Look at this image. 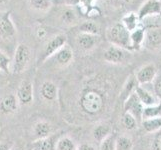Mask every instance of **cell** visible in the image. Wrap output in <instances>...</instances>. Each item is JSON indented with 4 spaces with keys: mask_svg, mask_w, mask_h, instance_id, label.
<instances>
[{
    "mask_svg": "<svg viewBox=\"0 0 161 150\" xmlns=\"http://www.w3.org/2000/svg\"><path fill=\"white\" fill-rule=\"evenodd\" d=\"M78 104L82 112L89 116H95L103 111L105 97L99 89L91 87L85 88L79 97Z\"/></svg>",
    "mask_w": 161,
    "mask_h": 150,
    "instance_id": "obj_1",
    "label": "cell"
},
{
    "mask_svg": "<svg viewBox=\"0 0 161 150\" xmlns=\"http://www.w3.org/2000/svg\"><path fill=\"white\" fill-rule=\"evenodd\" d=\"M107 39L111 43V45L118 46L126 50H132L130 31L127 30V28L121 22H117V23L113 24L108 29Z\"/></svg>",
    "mask_w": 161,
    "mask_h": 150,
    "instance_id": "obj_2",
    "label": "cell"
},
{
    "mask_svg": "<svg viewBox=\"0 0 161 150\" xmlns=\"http://www.w3.org/2000/svg\"><path fill=\"white\" fill-rule=\"evenodd\" d=\"M31 58V51L29 47L24 43H20L15 49L13 59L11 60L10 70L14 74H20L24 72L29 64Z\"/></svg>",
    "mask_w": 161,
    "mask_h": 150,
    "instance_id": "obj_3",
    "label": "cell"
},
{
    "mask_svg": "<svg viewBox=\"0 0 161 150\" xmlns=\"http://www.w3.org/2000/svg\"><path fill=\"white\" fill-rule=\"evenodd\" d=\"M66 42H67V37L63 33L55 35L51 39H49L42 50L41 56L39 60H38V64H42L49 58H51L60 48H62L64 45H66Z\"/></svg>",
    "mask_w": 161,
    "mask_h": 150,
    "instance_id": "obj_4",
    "label": "cell"
},
{
    "mask_svg": "<svg viewBox=\"0 0 161 150\" xmlns=\"http://www.w3.org/2000/svg\"><path fill=\"white\" fill-rule=\"evenodd\" d=\"M16 33V29L12 19H11L10 11L0 10V38L10 39Z\"/></svg>",
    "mask_w": 161,
    "mask_h": 150,
    "instance_id": "obj_5",
    "label": "cell"
},
{
    "mask_svg": "<svg viewBox=\"0 0 161 150\" xmlns=\"http://www.w3.org/2000/svg\"><path fill=\"white\" fill-rule=\"evenodd\" d=\"M124 112H127L134 116L137 121H142V113L144 106L140 102V100L138 99L137 95L134 93H132L129 97H127L123 104Z\"/></svg>",
    "mask_w": 161,
    "mask_h": 150,
    "instance_id": "obj_6",
    "label": "cell"
},
{
    "mask_svg": "<svg viewBox=\"0 0 161 150\" xmlns=\"http://www.w3.org/2000/svg\"><path fill=\"white\" fill-rule=\"evenodd\" d=\"M128 54H129L128 50L123 49L118 46H115V45H110L104 51L103 57H104V60L107 61L109 63L120 64L127 60Z\"/></svg>",
    "mask_w": 161,
    "mask_h": 150,
    "instance_id": "obj_7",
    "label": "cell"
},
{
    "mask_svg": "<svg viewBox=\"0 0 161 150\" xmlns=\"http://www.w3.org/2000/svg\"><path fill=\"white\" fill-rule=\"evenodd\" d=\"M16 97L19 105H30L33 102V84L30 80H22L18 86Z\"/></svg>",
    "mask_w": 161,
    "mask_h": 150,
    "instance_id": "obj_8",
    "label": "cell"
},
{
    "mask_svg": "<svg viewBox=\"0 0 161 150\" xmlns=\"http://www.w3.org/2000/svg\"><path fill=\"white\" fill-rule=\"evenodd\" d=\"M143 45L150 50H156L161 47V28L150 27L145 30Z\"/></svg>",
    "mask_w": 161,
    "mask_h": 150,
    "instance_id": "obj_9",
    "label": "cell"
},
{
    "mask_svg": "<svg viewBox=\"0 0 161 150\" xmlns=\"http://www.w3.org/2000/svg\"><path fill=\"white\" fill-rule=\"evenodd\" d=\"M157 76V68L153 63H149L142 66V67L137 71L135 78L139 85L148 84V83L153 82L155 77Z\"/></svg>",
    "mask_w": 161,
    "mask_h": 150,
    "instance_id": "obj_10",
    "label": "cell"
},
{
    "mask_svg": "<svg viewBox=\"0 0 161 150\" xmlns=\"http://www.w3.org/2000/svg\"><path fill=\"white\" fill-rule=\"evenodd\" d=\"M100 41L99 35L87 34V33L80 32L76 36V45L84 52H89L92 49L95 48V46Z\"/></svg>",
    "mask_w": 161,
    "mask_h": 150,
    "instance_id": "obj_11",
    "label": "cell"
},
{
    "mask_svg": "<svg viewBox=\"0 0 161 150\" xmlns=\"http://www.w3.org/2000/svg\"><path fill=\"white\" fill-rule=\"evenodd\" d=\"M161 13V0H147L144 2L137 13L139 20L152 15H160Z\"/></svg>",
    "mask_w": 161,
    "mask_h": 150,
    "instance_id": "obj_12",
    "label": "cell"
},
{
    "mask_svg": "<svg viewBox=\"0 0 161 150\" xmlns=\"http://www.w3.org/2000/svg\"><path fill=\"white\" fill-rule=\"evenodd\" d=\"M19 102L14 94H8L0 99V114L11 115L18 110Z\"/></svg>",
    "mask_w": 161,
    "mask_h": 150,
    "instance_id": "obj_13",
    "label": "cell"
},
{
    "mask_svg": "<svg viewBox=\"0 0 161 150\" xmlns=\"http://www.w3.org/2000/svg\"><path fill=\"white\" fill-rule=\"evenodd\" d=\"M73 50L66 44L62 48H60L51 58H54L56 63L59 66H61V67H65V66H68L73 61Z\"/></svg>",
    "mask_w": 161,
    "mask_h": 150,
    "instance_id": "obj_14",
    "label": "cell"
},
{
    "mask_svg": "<svg viewBox=\"0 0 161 150\" xmlns=\"http://www.w3.org/2000/svg\"><path fill=\"white\" fill-rule=\"evenodd\" d=\"M53 131V126L50 122L45 121V120H39L33 125V137L34 139H42V138L48 137L52 134Z\"/></svg>",
    "mask_w": 161,
    "mask_h": 150,
    "instance_id": "obj_15",
    "label": "cell"
},
{
    "mask_svg": "<svg viewBox=\"0 0 161 150\" xmlns=\"http://www.w3.org/2000/svg\"><path fill=\"white\" fill-rule=\"evenodd\" d=\"M40 94L46 101H54L58 95V88L52 81H44L40 87Z\"/></svg>",
    "mask_w": 161,
    "mask_h": 150,
    "instance_id": "obj_16",
    "label": "cell"
},
{
    "mask_svg": "<svg viewBox=\"0 0 161 150\" xmlns=\"http://www.w3.org/2000/svg\"><path fill=\"white\" fill-rule=\"evenodd\" d=\"M60 21L65 25H75L78 21V15H77L76 10L71 7L70 5H65V6L60 10L59 12Z\"/></svg>",
    "mask_w": 161,
    "mask_h": 150,
    "instance_id": "obj_17",
    "label": "cell"
},
{
    "mask_svg": "<svg viewBox=\"0 0 161 150\" xmlns=\"http://www.w3.org/2000/svg\"><path fill=\"white\" fill-rule=\"evenodd\" d=\"M135 94L137 95L138 99L140 100V102L143 104L144 107L146 106H151V105L156 104L158 101L155 98V96L151 92H149L146 88H144L141 85H138L135 89Z\"/></svg>",
    "mask_w": 161,
    "mask_h": 150,
    "instance_id": "obj_18",
    "label": "cell"
},
{
    "mask_svg": "<svg viewBox=\"0 0 161 150\" xmlns=\"http://www.w3.org/2000/svg\"><path fill=\"white\" fill-rule=\"evenodd\" d=\"M144 35H145V30H144V28H142V27H137L135 30L130 32L132 50H139L141 46H143Z\"/></svg>",
    "mask_w": 161,
    "mask_h": 150,
    "instance_id": "obj_19",
    "label": "cell"
},
{
    "mask_svg": "<svg viewBox=\"0 0 161 150\" xmlns=\"http://www.w3.org/2000/svg\"><path fill=\"white\" fill-rule=\"evenodd\" d=\"M139 85L138 82L135 78V75H130L128 78H127L126 82L124 83L123 88H122L121 93H120V97L125 101V99L127 97H129L132 93H134L136 87Z\"/></svg>",
    "mask_w": 161,
    "mask_h": 150,
    "instance_id": "obj_20",
    "label": "cell"
},
{
    "mask_svg": "<svg viewBox=\"0 0 161 150\" xmlns=\"http://www.w3.org/2000/svg\"><path fill=\"white\" fill-rule=\"evenodd\" d=\"M55 142L53 137L50 135L48 137L42 138V139L34 140L32 143V150H54Z\"/></svg>",
    "mask_w": 161,
    "mask_h": 150,
    "instance_id": "obj_21",
    "label": "cell"
},
{
    "mask_svg": "<svg viewBox=\"0 0 161 150\" xmlns=\"http://www.w3.org/2000/svg\"><path fill=\"white\" fill-rule=\"evenodd\" d=\"M110 134H111V128H110V126L108 124H105V123L97 124L93 128V131H92L93 138L96 141H98L99 143H100L104 139V138H106Z\"/></svg>",
    "mask_w": 161,
    "mask_h": 150,
    "instance_id": "obj_22",
    "label": "cell"
},
{
    "mask_svg": "<svg viewBox=\"0 0 161 150\" xmlns=\"http://www.w3.org/2000/svg\"><path fill=\"white\" fill-rule=\"evenodd\" d=\"M121 23L126 27L127 30L131 32L133 30H135L137 27H139L140 20L138 18L136 13L130 12V13H127L125 16H123Z\"/></svg>",
    "mask_w": 161,
    "mask_h": 150,
    "instance_id": "obj_23",
    "label": "cell"
},
{
    "mask_svg": "<svg viewBox=\"0 0 161 150\" xmlns=\"http://www.w3.org/2000/svg\"><path fill=\"white\" fill-rule=\"evenodd\" d=\"M28 4L31 9L38 12H48L51 9L52 0H28Z\"/></svg>",
    "mask_w": 161,
    "mask_h": 150,
    "instance_id": "obj_24",
    "label": "cell"
},
{
    "mask_svg": "<svg viewBox=\"0 0 161 150\" xmlns=\"http://www.w3.org/2000/svg\"><path fill=\"white\" fill-rule=\"evenodd\" d=\"M142 126L147 133H156L161 130V117L143 119Z\"/></svg>",
    "mask_w": 161,
    "mask_h": 150,
    "instance_id": "obj_25",
    "label": "cell"
},
{
    "mask_svg": "<svg viewBox=\"0 0 161 150\" xmlns=\"http://www.w3.org/2000/svg\"><path fill=\"white\" fill-rule=\"evenodd\" d=\"M157 117H161V101H158L156 104L151 105V106L144 107L142 113V120Z\"/></svg>",
    "mask_w": 161,
    "mask_h": 150,
    "instance_id": "obj_26",
    "label": "cell"
},
{
    "mask_svg": "<svg viewBox=\"0 0 161 150\" xmlns=\"http://www.w3.org/2000/svg\"><path fill=\"white\" fill-rule=\"evenodd\" d=\"M79 30L82 33H87V34H93V35H99L100 33V27L99 25L92 20H87L82 22L79 25Z\"/></svg>",
    "mask_w": 161,
    "mask_h": 150,
    "instance_id": "obj_27",
    "label": "cell"
},
{
    "mask_svg": "<svg viewBox=\"0 0 161 150\" xmlns=\"http://www.w3.org/2000/svg\"><path fill=\"white\" fill-rule=\"evenodd\" d=\"M77 146L74 141L68 136H61L55 143L54 150H76Z\"/></svg>",
    "mask_w": 161,
    "mask_h": 150,
    "instance_id": "obj_28",
    "label": "cell"
},
{
    "mask_svg": "<svg viewBox=\"0 0 161 150\" xmlns=\"http://www.w3.org/2000/svg\"><path fill=\"white\" fill-rule=\"evenodd\" d=\"M133 141L129 136L121 135L115 139V150H132Z\"/></svg>",
    "mask_w": 161,
    "mask_h": 150,
    "instance_id": "obj_29",
    "label": "cell"
},
{
    "mask_svg": "<svg viewBox=\"0 0 161 150\" xmlns=\"http://www.w3.org/2000/svg\"><path fill=\"white\" fill-rule=\"evenodd\" d=\"M122 124L127 130H134L137 127L138 121L135 119L134 116H132L127 112H124L123 116H122Z\"/></svg>",
    "mask_w": 161,
    "mask_h": 150,
    "instance_id": "obj_30",
    "label": "cell"
},
{
    "mask_svg": "<svg viewBox=\"0 0 161 150\" xmlns=\"http://www.w3.org/2000/svg\"><path fill=\"white\" fill-rule=\"evenodd\" d=\"M115 139L116 137L111 133L99 143V150H115Z\"/></svg>",
    "mask_w": 161,
    "mask_h": 150,
    "instance_id": "obj_31",
    "label": "cell"
},
{
    "mask_svg": "<svg viewBox=\"0 0 161 150\" xmlns=\"http://www.w3.org/2000/svg\"><path fill=\"white\" fill-rule=\"evenodd\" d=\"M11 59L7 56L4 52L0 51V71L4 73H9L11 72Z\"/></svg>",
    "mask_w": 161,
    "mask_h": 150,
    "instance_id": "obj_32",
    "label": "cell"
},
{
    "mask_svg": "<svg viewBox=\"0 0 161 150\" xmlns=\"http://www.w3.org/2000/svg\"><path fill=\"white\" fill-rule=\"evenodd\" d=\"M153 90L155 96L159 99V101H161V74L157 75L153 80Z\"/></svg>",
    "mask_w": 161,
    "mask_h": 150,
    "instance_id": "obj_33",
    "label": "cell"
},
{
    "mask_svg": "<svg viewBox=\"0 0 161 150\" xmlns=\"http://www.w3.org/2000/svg\"><path fill=\"white\" fill-rule=\"evenodd\" d=\"M156 133L151 143V150H161V130Z\"/></svg>",
    "mask_w": 161,
    "mask_h": 150,
    "instance_id": "obj_34",
    "label": "cell"
},
{
    "mask_svg": "<svg viewBox=\"0 0 161 150\" xmlns=\"http://www.w3.org/2000/svg\"><path fill=\"white\" fill-rule=\"evenodd\" d=\"M86 14H87L88 17H90V18H96V17H98V16H100L101 12H100V10H99L98 7L91 6V7H89V9L87 10Z\"/></svg>",
    "mask_w": 161,
    "mask_h": 150,
    "instance_id": "obj_35",
    "label": "cell"
},
{
    "mask_svg": "<svg viewBox=\"0 0 161 150\" xmlns=\"http://www.w3.org/2000/svg\"><path fill=\"white\" fill-rule=\"evenodd\" d=\"M35 34H36V37L38 38V39H44V38L47 36V30L44 28V27L40 26L36 29Z\"/></svg>",
    "mask_w": 161,
    "mask_h": 150,
    "instance_id": "obj_36",
    "label": "cell"
},
{
    "mask_svg": "<svg viewBox=\"0 0 161 150\" xmlns=\"http://www.w3.org/2000/svg\"><path fill=\"white\" fill-rule=\"evenodd\" d=\"M76 150H96V148L94 147L92 144L89 143H82L79 146H77Z\"/></svg>",
    "mask_w": 161,
    "mask_h": 150,
    "instance_id": "obj_37",
    "label": "cell"
},
{
    "mask_svg": "<svg viewBox=\"0 0 161 150\" xmlns=\"http://www.w3.org/2000/svg\"><path fill=\"white\" fill-rule=\"evenodd\" d=\"M128 2H129V0H111V3L116 7L124 6V5H126Z\"/></svg>",
    "mask_w": 161,
    "mask_h": 150,
    "instance_id": "obj_38",
    "label": "cell"
},
{
    "mask_svg": "<svg viewBox=\"0 0 161 150\" xmlns=\"http://www.w3.org/2000/svg\"><path fill=\"white\" fill-rule=\"evenodd\" d=\"M13 145L14 144H12V143L2 141V142H0V150H11Z\"/></svg>",
    "mask_w": 161,
    "mask_h": 150,
    "instance_id": "obj_39",
    "label": "cell"
},
{
    "mask_svg": "<svg viewBox=\"0 0 161 150\" xmlns=\"http://www.w3.org/2000/svg\"><path fill=\"white\" fill-rule=\"evenodd\" d=\"M10 0H0V10H2L9 3Z\"/></svg>",
    "mask_w": 161,
    "mask_h": 150,
    "instance_id": "obj_40",
    "label": "cell"
},
{
    "mask_svg": "<svg viewBox=\"0 0 161 150\" xmlns=\"http://www.w3.org/2000/svg\"><path fill=\"white\" fill-rule=\"evenodd\" d=\"M94 1H96V0H84V5H85V7H86L87 9H89V7H91V6H89V5L92 4Z\"/></svg>",
    "mask_w": 161,
    "mask_h": 150,
    "instance_id": "obj_41",
    "label": "cell"
},
{
    "mask_svg": "<svg viewBox=\"0 0 161 150\" xmlns=\"http://www.w3.org/2000/svg\"><path fill=\"white\" fill-rule=\"evenodd\" d=\"M11 150H23L21 147H19V146H17V145H13L12 146V148H11Z\"/></svg>",
    "mask_w": 161,
    "mask_h": 150,
    "instance_id": "obj_42",
    "label": "cell"
},
{
    "mask_svg": "<svg viewBox=\"0 0 161 150\" xmlns=\"http://www.w3.org/2000/svg\"><path fill=\"white\" fill-rule=\"evenodd\" d=\"M79 0H68V3L69 4H73V3H78Z\"/></svg>",
    "mask_w": 161,
    "mask_h": 150,
    "instance_id": "obj_43",
    "label": "cell"
},
{
    "mask_svg": "<svg viewBox=\"0 0 161 150\" xmlns=\"http://www.w3.org/2000/svg\"><path fill=\"white\" fill-rule=\"evenodd\" d=\"M160 16H161V13H160Z\"/></svg>",
    "mask_w": 161,
    "mask_h": 150,
    "instance_id": "obj_44",
    "label": "cell"
}]
</instances>
